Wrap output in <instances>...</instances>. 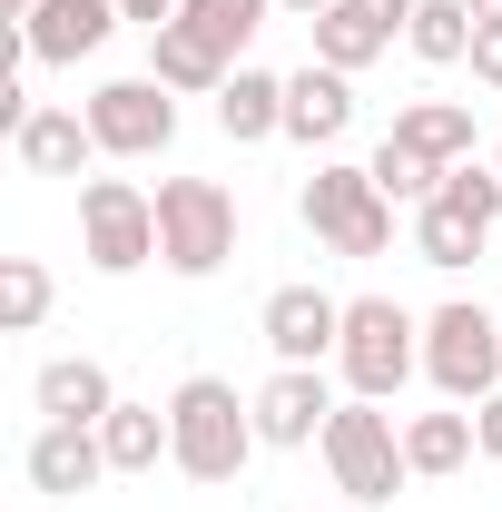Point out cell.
<instances>
[{"mask_svg":"<svg viewBox=\"0 0 502 512\" xmlns=\"http://www.w3.org/2000/svg\"><path fill=\"white\" fill-rule=\"evenodd\" d=\"M79 247L99 276H138L158 256V197H138L128 178H89L79 188Z\"/></svg>","mask_w":502,"mask_h":512,"instance_id":"52a82bcc","label":"cell"},{"mask_svg":"<svg viewBox=\"0 0 502 512\" xmlns=\"http://www.w3.org/2000/svg\"><path fill=\"white\" fill-rule=\"evenodd\" d=\"M335 365H345V384H355L365 404H394L404 375L424 365V325L404 316L394 296H355V306H345V345H335Z\"/></svg>","mask_w":502,"mask_h":512,"instance_id":"3957f363","label":"cell"},{"mask_svg":"<svg viewBox=\"0 0 502 512\" xmlns=\"http://www.w3.org/2000/svg\"><path fill=\"white\" fill-rule=\"evenodd\" d=\"M473 79L502 89V30H473Z\"/></svg>","mask_w":502,"mask_h":512,"instance_id":"83f0119b","label":"cell"},{"mask_svg":"<svg viewBox=\"0 0 502 512\" xmlns=\"http://www.w3.org/2000/svg\"><path fill=\"white\" fill-rule=\"evenodd\" d=\"M10 158L30 178H79L99 158V128H89V109H30V119L10 128Z\"/></svg>","mask_w":502,"mask_h":512,"instance_id":"7c38bea8","label":"cell"},{"mask_svg":"<svg viewBox=\"0 0 502 512\" xmlns=\"http://www.w3.org/2000/svg\"><path fill=\"white\" fill-rule=\"evenodd\" d=\"M148 79H158V89H207V99H217V89L237 79V60L207 50L188 20H168V30H148Z\"/></svg>","mask_w":502,"mask_h":512,"instance_id":"2e32d148","label":"cell"},{"mask_svg":"<svg viewBox=\"0 0 502 512\" xmlns=\"http://www.w3.org/2000/svg\"><path fill=\"white\" fill-rule=\"evenodd\" d=\"M473 434H483V453H493V463H502V384H493V394H483V404H473Z\"/></svg>","mask_w":502,"mask_h":512,"instance_id":"f1b7e54d","label":"cell"},{"mask_svg":"<svg viewBox=\"0 0 502 512\" xmlns=\"http://www.w3.org/2000/svg\"><path fill=\"white\" fill-rule=\"evenodd\" d=\"M266 10H276V0H188L178 20H188V30L207 40V50H227V60H237V50H247L256 30H266ZM237 69H247V60H237Z\"/></svg>","mask_w":502,"mask_h":512,"instance_id":"cb8c5ba5","label":"cell"},{"mask_svg":"<svg viewBox=\"0 0 502 512\" xmlns=\"http://www.w3.org/2000/svg\"><path fill=\"white\" fill-rule=\"evenodd\" d=\"M109 30H119V0H30L20 10V60L69 69L89 50H109Z\"/></svg>","mask_w":502,"mask_h":512,"instance_id":"30bf717a","label":"cell"},{"mask_svg":"<svg viewBox=\"0 0 502 512\" xmlns=\"http://www.w3.org/2000/svg\"><path fill=\"white\" fill-rule=\"evenodd\" d=\"M493 168H502V148H493Z\"/></svg>","mask_w":502,"mask_h":512,"instance_id":"e575fe53","label":"cell"},{"mask_svg":"<svg viewBox=\"0 0 502 512\" xmlns=\"http://www.w3.org/2000/svg\"><path fill=\"white\" fill-rule=\"evenodd\" d=\"M345 128H355V79H345V69H296V79H286V138H306V148H335V138H345Z\"/></svg>","mask_w":502,"mask_h":512,"instance_id":"5bb4252c","label":"cell"},{"mask_svg":"<svg viewBox=\"0 0 502 512\" xmlns=\"http://www.w3.org/2000/svg\"><path fill=\"white\" fill-rule=\"evenodd\" d=\"M483 247H493V227H483V217H463L453 197L414 207V256H424V266H473Z\"/></svg>","mask_w":502,"mask_h":512,"instance_id":"44dd1931","label":"cell"},{"mask_svg":"<svg viewBox=\"0 0 502 512\" xmlns=\"http://www.w3.org/2000/svg\"><path fill=\"white\" fill-rule=\"evenodd\" d=\"M365 168H375V188L394 197V207H434V197H443V168L424 158V148H404V138H384Z\"/></svg>","mask_w":502,"mask_h":512,"instance_id":"d4e9b609","label":"cell"},{"mask_svg":"<svg viewBox=\"0 0 502 512\" xmlns=\"http://www.w3.org/2000/svg\"><path fill=\"white\" fill-rule=\"evenodd\" d=\"M237 256V197L217 178H158V266L168 276H217Z\"/></svg>","mask_w":502,"mask_h":512,"instance_id":"7a4b0ae2","label":"cell"},{"mask_svg":"<svg viewBox=\"0 0 502 512\" xmlns=\"http://www.w3.org/2000/svg\"><path fill=\"white\" fill-rule=\"evenodd\" d=\"M355 10H365L375 30H414V10H424V0H355Z\"/></svg>","mask_w":502,"mask_h":512,"instance_id":"f546056e","label":"cell"},{"mask_svg":"<svg viewBox=\"0 0 502 512\" xmlns=\"http://www.w3.org/2000/svg\"><path fill=\"white\" fill-rule=\"evenodd\" d=\"M178 10H188V0H119V20H148V30H168Z\"/></svg>","mask_w":502,"mask_h":512,"instance_id":"4dcf8cb0","label":"cell"},{"mask_svg":"<svg viewBox=\"0 0 502 512\" xmlns=\"http://www.w3.org/2000/svg\"><path fill=\"white\" fill-rule=\"evenodd\" d=\"M256 444H266L256 434V394H237L227 375H188L168 394V463L188 483H237Z\"/></svg>","mask_w":502,"mask_h":512,"instance_id":"6da1fadb","label":"cell"},{"mask_svg":"<svg viewBox=\"0 0 502 512\" xmlns=\"http://www.w3.org/2000/svg\"><path fill=\"white\" fill-rule=\"evenodd\" d=\"M256 335L276 345V365H325V355L345 345V306H335L325 286H276L266 316H256Z\"/></svg>","mask_w":502,"mask_h":512,"instance_id":"8fae6325","label":"cell"},{"mask_svg":"<svg viewBox=\"0 0 502 512\" xmlns=\"http://www.w3.org/2000/svg\"><path fill=\"white\" fill-rule=\"evenodd\" d=\"M99 473H109V444H99V424H40V434H30V483H40V493L79 503Z\"/></svg>","mask_w":502,"mask_h":512,"instance_id":"4fadbf2b","label":"cell"},{"mask_svg":"<svg viewBox=\"0 0 502 512\" xmlns=\"http://www.w3.org/2000/svg\"><path fill=\"white\" fill-rule=\"evenodd\" d=\"M0 10H10V20H20V10H30V0H0Z\"/></svg>","mask_w":502,"mask_h":512,"instance_id":"836d02e7","label":"cell"},{"mask_svg":"<svg viewBox=\"0 0 502 512\" xmlns=\"http://www.w3.org/2000/svg\"><path fill=\"white\" fill-rule=\"evenodd\" d=\"M50 316V266L40 256H0V335H30Z\"/></svg>","mask_w":502,"mask_h":512,"instance_id":"484cf974","label":"cell"},{"mask_svg":"<svg viewBox=\"0 0 502 512\" xmlns=\"http://www.w3.org/2000/svg\"><path fill=\"white\" fill-rule=\"evenodd\" d=\"M306 30H315V60H325V69H345V79H355V69H375L384 50H394V30H375L355 0H335L325 20H306Z\"/></svg>","mask_w":502,"mask_h":512,"instance_id":"ffe728a7","label":"cell"},{"mask_svg":"<svg viewBox=\"0 0 502 512\" xmlns=\"http://www.w3.org/2000/svg\"><path fill=\"white\" fill-rule=\"evenodd\" d=\"M306 227H315L335 256H384V247H394V197L375 188V168L325 158V168L306 178Z\"/></svg>","mask_w":502,"mask_h":512,"instance_id":"277c9868","label":"cell"},{"mask_svg":"<svg viewBox=\"0 0 502 512\" xmlns=\"http://www.w3.org/2000/svg\"><path fill=\"white\" fill-rule=\"evenodd\" d=\"M99 444H109V473H158V453H168V414H158V404H109Z\"/></svg>","mask_w":502,"mask_h":512,"instance_id":"7402d4cb","label":"cell"},{"mask_svg":"<svg viewBox=\"0 0 502 512\" xmlns=\"http://www.w3.org/2000/svg\"><path fill=\"white\" fill-rule=\"evenodd\" d=\"M325 463H335V493H355V503H394V493L414 483L394 414L365 404V394H355V404H335V424H325Z\"/></svg>","mask_w":502,"mask_h":512,"instance_id":"5b68a950","label":"cell"},{"mask_svg":"<svg viewBox=\"0 0 502 512\" xmlns=\"http://www.w3.org/2000/svg\"><path fill=\"white\" fill-rule=\"evenodd\" d=\"M217 128H227L237 148H256V138H286V79H276V69H237V79L217 89Z\"/></svg>","mask_w":502,"mask_h":512,"instance_id":"e0dca14e","label":"cell"},{"mask_svg":"<svg viewBox=\"0 0 502 512\" xmlns=\"http://www.w3.org/2000/svg\"><path fill=\"white\" fill-rule=\"evenodd\" d=\"M276 10H296V20H325V10H335V0H276Z\"/></svg>","mask_w":502,"mask_h":512,"instance_id":"d6a6232c","label":"cell"},{"mask_svg":"<svg viewBox=\"0 0 502 512\" xmlns=\"http://www.w3.org/2000/svg\"><path fill=\"white\" fill-rule=\"evenodd\" d=\"M424 375L443 384V404H483L502 384V325L483 306H434L424 316Z\"/></svg>","mask_w":502,"mask_h":512,"instance_id":"8992f818","label":"cell"},{"mask_svg":"<svg viewBox=\"0 0 502 512\" xmlns=\"http://www.w3.org/2000/svg\"><path fill=\"white\" fill-rule=\"evenodd\" d=\"M483 453V434H473V414L453 404V414H414L404 424V463H414V483H443V473H463Z\"/></svg>","mask_w":502,"mask_h":512,"instance_id":"ac0fdd59","label":"cell"},{"mask_svg":"<svg viewBox=\"0 0 502 512\" xmlns=\"http://www.w3.org/2000/svg\"><path fill=\"white\" fill-rule=\"evenodd\" d=\"M40 414L50 424H109V404H119V384H109V365H89V355H60V365H40Z\"/></svg>","mask_w":502,"mask_h":512,"instance_id":"9a60e30c","label":"cell"},{"mask_svg":"<svg viewBox=\"0 0 502 512\" xmlns=\"http://www.w3.org/2000/svg\"><path fill=\"white\" fill-rule=\"evenodd\" d=\"M404 50H414L424 69L473 60V10H463V0H424V10H414V30H404Z\"/></svg>","mask_w":502,"mask_h":512,"instance_id":"603a6c76","label":"cell"},{"mask_svg":"<svg viewBox=\"0 0 502 512\" xmlns=\"http://www.w3.org/2000/svg\"><path fill=\"white\" fill-rule=\"evenodd\" d=\"M394 138L424 148L434 168H463V158H473V109H463V99H414V109L394 119Z\"/></svg>","mask_w":502,"mask_h":512,"instance_id":"d6986e66","label":"cell"},{"mask_svg":"<svg viewBox=\"0 0 502 512\" xmlns=\"http://www.w3.org/2000/svg\"><path fill=\"white\" fill-rule=\"evenodd\" d=\"M443 197H453L463 217L502 227V168H473V158H463V168H443Z\"/></svg>","mask_w":502,"mask_h":512,"instance_id":"4316f807","label":"cell"},{"mask_svg":"<svg viewBox=\"0 0 502 512\" xmlns=\"http://www.w3.org/2000/svg\"><path fill=\"white\" fill-rule=\"evenodd\" d=\"M89 128H99V158H158L178 138V89L109 79V89H89Z\"/></svg>","mask_w":502,"mask_h":512,"instance_id":"ba28073f","label":"cell"},{"mask_svg":"<svg viewBox=\"0 0 502 512\" xmlns=\"http://www.w3.org/2000/svg\"><path fill=\"white\" fill-rule=\"evenodd\" d=\"M325 424H335V384H325V365H276V375L256 384V434H266L276 453L325 444Z\"/></svg>","mask_w":502,"mask_h":512,"instance_id":"9c48e42d","label":"cell"},{"mask_svg":"<svg viewBox=\"0 0 502 512\" xmlns=\"http://www.w3.org/2000/svg\"><path fill=\"white\" fill-rule=\"evenodd\" d=\"M473 10V30H502V0H463Z\"/></svg>","mask_w":502,"mask_h":512,"instance_id":"1f68e13d","label":"cell"}]
</instances>
